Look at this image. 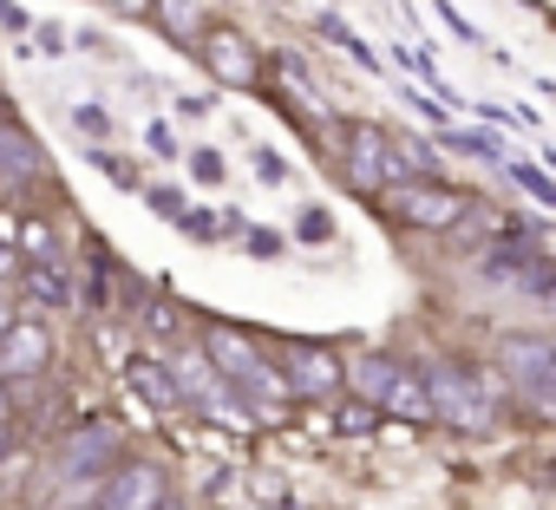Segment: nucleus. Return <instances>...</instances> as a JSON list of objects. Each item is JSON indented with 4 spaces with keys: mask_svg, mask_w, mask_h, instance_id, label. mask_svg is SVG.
I'll list each match as a JSON object with an SVG mask.
<instances>
[{
    "mask_svg": "<svg viewBox=\"0 0 556 510\" xmlns=\"http://www.w3.org/2000/svg\"><path fill=\"white\" fill-rule=\"evenodd\" d=\"M341 380H354L374 406H393V412H406V419H426L432 406H426V386L406 373V367H393V360H380V354H361Z\"/></svg>",
    "mask_w": 556,
    "mask_h": 510,
    "instance_id": "obj_1",
    "label": "nucleus"
},
{
    "mask_svg": "<svg viewBox=\"0 0 556 510\" xmlns=\"http://www.w3.org/2000/svg\"><path fill=\"white\" fill-rule=\"evenodd\" d=\"M203 354L223 367V380L236 386V393H255V399H275V373L255 360V347L242 341V334H229V328H210L203 334Z\"/></svg>",
    "mask_w": 556,
    "mask_h": 510,
    "instance_id": "obj_2",
    "label": "nucleus"
},
{
    "mask_svg": "<svg viewBox=\"0 0 556 510\" xmlns=\"http://www.w3.org/2000/svg\"><path fill=\"white\" fill-rule=\"evenodd\" d=\"M393 138L380 125H354L348 131V183L354 190H380V177H393Z\"/></svg>",
    "mask_w": 556,
    "mask_h": 510,
    "instance_id": "obj_3",
    "label": "nucleus"
},
{
    "mask_svg": "<svg viewBox=\"0 0 556 510\" xmlns=\"http://www.w3.org/2000/svg\"><path fill=\"white\" fill-rule=\"evenodd\" d=\"M458 190H432V183H400L393 190V216L400 222H413V229H445V222H458Z\"/></svg>",
    "mask_w": 556,
    "mask_h": 510,
    "instance_id": "obj_4",
    "label": "nucleus"
},
{
    "mask_svg": "<svg viewBox=\"0 0 556 510\" xmlns=\"http://www.w3.org/2000/svg\"><path fill=\"white\" fill-rule=\"evenodd\" d=\"M289 386L302 393V399H328L334 386H341V367H334V354H321V347H289Z\"/></svg>",
    "mask_w": 556,
    "mask_h": 510,
    "instance_id": "obj_5",
    "label": "nucleus"
},
{
    "mask_svg": "<svg viewBox=\"0 0 556 510\" xmlns=\"http://www.w3.org/2000/svg\"><path fill=\"white\" fill-rule=\"evenodd\" d=\"M164 503V477L151 464H131L105 484V510H157Z\"/></svg>",
    "mask_w": 556,
    "mask_h": 510,
    "instance_id": "obj_6",
    "label": "nucleus"
},
{
    "mask_svg": "<svg viewBox=\"0 0 556 510\" xmlns=\"http://www.w3.org/2000/svg\"><path fill=\"white\" fill-rule=\"evenodd\" d=\"M40 360H47L40 321H8V328H0V373H34Z\"/></svg>",
    "mask_w": 556,
    "mask_h": 510,
    "instance_id": "obj_7",
    "label": "nucleus"
},
{
    "mask_svg": "<svg viewBox=\"0 0 556 510\" xmlns=\"http://www.w3.org/2000/svg\"><path fill=\"white\" fill-rule=\"evenodd\" d=\"M0 177H8V183H27V177H40V151H34L21 131H8V125H0Z\"/></svg>",
    "mask_w": 556,
    "mask_h": 510,
    "instance_id": "obj_8",
    "label": "nucleus"
},
{
    "mask_svg": "<svg viewBox=\"0 0 556 510\" xmlns=\"http://www.w3.org/2000/svg\"><path fill=\"white\" fill-rule=\"evenodd\" d=\"M131 386H138V393H144V399H151L157 412L184 406V393L170 386V373H164V367H151V360H131Z\"/></svg>",
    "mask_w": 556,
    "mask_h": 510,
    "instance_id": "obj_9",
    "label": "nucleus"
},
{
    "mask_svg": "<svg viewBox=\"0 0 556 510\" xmlns=\"http://www.w3.org/2000/svg\"><path fill=\"white\" fill-rule=\"evenodd\" d=\"M27 289H34L47 308H73V282H66L60 263H34V269H27Z\"/></svg>",
    "mask_w": 556,
    "mask_h": 510,
    "instance_id": "obj_10",
    "label": "nucleus"
},
{
    "mask_svg": "<svg viewBox=\"0 0 556 510\" xmlns=\"http://www.w3.org/2000/svg\"><path fill=\"white\" fill-rule=\"evenodd\" d=\"M504 360H510V367H523V380H530V386H543V380H549V347H536V341H510V347H504Z\"/></svg>",
    "mask_w": 556,
    "mask_h": 510,
    "instance_id": "obj_11",
    "label": "nucleus"
},
{
    "mask_svg": "<svg viewBox=\"0 0 556 510\" xmlns=\"http://www.w3.org/2000/svg\"><path fill=\"white\" fill-rule=\"evenodd\" d=\"M112 438H118L112 425H92V438H73V445H66V464H73V471H79V464H105Z\"/></svg>",
    "mask_w": 556,
    "mask_h": 510,
    "instance_id": "obj_12",
    "label": "nucleus"
},
{
    "mask_svg": "<svg viewBox=\"0 0 556 510\" xmlns=\"http://www.w3.org/2000/svg\"><path fill=\"white\" fill-rule=\"evenodd\" d=\"M177 229H184V235H197V242H223V235H229L216 209H177Z\"/></svg>",
    "mask_w": 556,
    "mask_h": 510,
    "instance_id": "obj_13",
    "label": "nucleus"
},
{
    "mask_svg": "<svg viewBox=\"0 0 556 510\" xmlns=\"http://www.w3.org/2000/svg\"><path fill=\"white\" fill-rule=\"evenodd\" d=\"M210 60H216V73H223V79H249V53H236V40H229V34H216V40H210Z\"/></svg>",
    "mask_w": 556,
    "mask_h": 510,
    "instance_id": "obj_14",
    "label": "nucleus"
},
{
    "mask_svg": "<svg viewBox=\"0 0 556 510\" xmlns=\"http://www.w3.org/2000/svg\"><path fill=\"white\" fill-rule=\"evenodd\" d=\"M73 131H79V138H92V144H99V138H105V131H112V118H105V105H73Z\"/></svg>",
    "mask_w": 556,
    "mask_h": 510,
    "instance_id": "obj_15",
    "label": "nucleus"
},
{
    "mask_svg": "<svg viewBox=\"0 0 556 510\" xmlns=\"http://www.w3.org/2000/svg\"><path fill=\"white\" fill-rule=\"evenodd\" d=\"M504 170H510V177H517V183H523V190H530L536 203H556V190L543 183V170H536V164H504Z\"/></svg>",
    "mask_w": 556,
    "mask_h": 510,
    "instance_id": "obj_16",
    "label": "nucleus"
},
{
    "mask_svg": "<svg viewBox=\"0 0 556 510\" xmlns=\"http://www.w3.org/2000/svg\"><path fill=\"white\" fill-rule=\"evenodd\" d=\"M190 177H197V183H223L229 170H223V157H216V151H190Z\"/></svg>",
    "mask_w": 556,
    "mask_h": 510,
    "instance_id": "obj_17",
    "label": "nucleus"
},
{
    "mask_svg": "<svg viewBox=\"0 0 556 510\" xmlns=\"http://www.w3.org/2000/svg\"><path fill=\"white\" fill-rule=\"evenodd\" d=\"M302 242H334V216L328 209H302Z\"/></svg>",
    "mask_w": 556,
    "mask_h": 510,
    "instance_id": "obj_18",
    "label": "nucleus"
},
{
    "mask_svg": "<svg viewBox=\"0 0 556 510\" xmlns=\"http://www.w3.org/2000/svg\"><path fill=\"white\" fill-rule=\"evenodd\" d=\"M255 177L262 183H289V157L282 151H255Z\"/></svg>",
    "mask_w": 556,
    "mask_h": 510,
    "instance_id": "obj_19",
    "label": "nucleus"
},
{
    "mask_svg": "<svg viewBox=\"0 0 556 510\" xmlns=\"http://www.w3.org/2000/svg\"><path fill=\"white\" fill-rule=\"evenodd\" d=\"M92 157H99V170H105L118 190H138V170H131V164H118V157H105V151H92Z\"/></svg>",
    "mask_w": 556,
    "mask_h": 510,
    "instance_id": "obj_20",
    "label": "nucleus"
},
{
    "mask_svg": "<svg viewBox=\"0 0 556 510\" xmlns=\"http://www.w3.org/2000/svg\"><path fill=\"white\" fill-rule=\"evenodd\" d=\"M0 27H14V34H21V27H27V14H21V8H14V0H0Z\"/></svg>",
    "mask_w": 556,
    "mask_h": 510,
    "instance_id": "obj_21",
    "label": "nucleus"
},
{
    "mask_svg": "<svg viewBox=\"0 0 556 510\" xmlns=\"http://www.w3.org/2000/svg\"><path fill=\"white\" fill-rule=\"evenodd\" d=\"M0 118H8V99H0Z\"/></svg>",
    "mask_w": 556,
    "mask_h": 510,
    "instance_id": "obj_22",
    "label": "nucleus"
},
{
    "mask_svg": "<svg viewBox=\"0 0 556 510\" xmlns=\"http://www.w3.org/2000/svg\"><path fill=\"white\" fill-rule=\"evenodd\" d=\"M157 510H170V503H157Z\"/></svg>",
    "mask_w": 556,
    "mask_h": 510,
    "instance_id": "obj_23",
    "label": "nucleus"
}]
</instances>
